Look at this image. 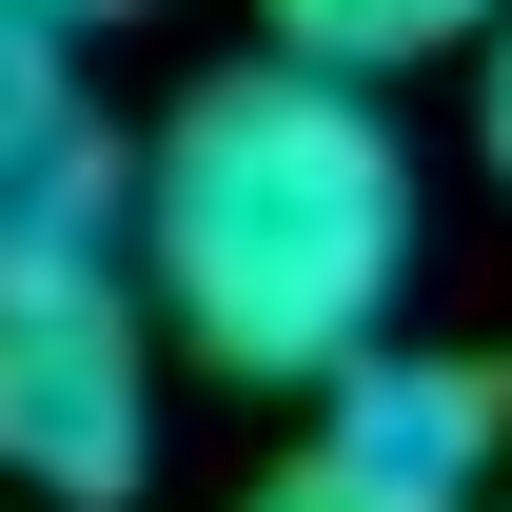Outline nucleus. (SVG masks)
<instances>
[{
	"instance_id": "1",
	"label": "nucleus",
	"mask_w": 512,
	"mask_h": 512,
	"mask_svg": "<svg viewBox=\"0 0 512 512\" xmlns=\"http://www.w3.org/2000/svg\"><path fill=\"white\" fill-rule=\"evenodd\" d=\"M138 276H158V335L217 355V375L296 394V375H355L414 296V138H394L375 79H316V60H217L178 119L138 138Z\"/></svg>"
},
{
	"instance_id": "2",
	"label": "nucleus",
	"mask_w": 512,
	"mask_h": 512,
	"mask_svg": "<svg viewBox=\"0 0 512 512\" xmlns=\"http://www.w3.org/2000/svg\"><path fill=\"white\" fill-rule=\"evenodd\" d=\"M0 493L40 512H138L158 493V335L119 276L0 296Z\"/></svg>"
},
{
	"instance_id": "3",
	"label": "nucleus",
	"mask_w": 512,
	"mask_h": 512,
	"mask_svg": "<svg viewBox=\"0 0 512 512\" xmlns=\"http://www.w3.org/2000/svg\"><path fill=\"white\" fill-rule=\"evenodd\" d=\"M138 237V138L60 40H0V296H79Z\"/></svg>"
},
{
	"instance_id": "4",
	"label": "nucleus",
	"mask_w": 512,
	"mask_h": 512,
	"mask_svg": "<svg viewBox=\"0 0 512 512\" xmlns=\"http://www.w3.org/2000/svg\"><path fill=\"white\" fill-rule=\"evenodd\" d=\"M335 394V473H355V493H394V512H473V473H493V434H512V375L493 355H355V375H316Z\"/></svg>"
},
{
	"instance_id": "5",
	"label": "nucleus",
	"mask_w": 512,
	"mask_h": 512,
	"mask_svg": "<svg viewBox=\"0 0 512 512\" xmlns=\"http://www.w3.org/2000/svg\"><path fill=\"white\" fill-rule=\"evenodd\" d=\"M276 20V60H316V79H414V60H473L512 0H256Z\"/></svg>"
},
{
	"instance_id": "6",
	"label": "nucleus",
	"mask_w": 512,
	"mask_h": 512,
	"mask_svg": "<svg viewBox=\"0 0 512 512\" xmlns=\"http://www.w3.org/2000/svg\"><path fill=\"white\" fill-rule=\"evenodd\" d=\"M473 158H493V178H512V20H493V40H473Z\"/></svg>"
},
{
	"instance_id": "7",
	"label": "nucleus",
	"mask_w": 512,
	"mask_h": 512,
	"mask_svg": "<svg viewBox=\"0 0 512 512\" xmlns=\"http://www.w3.org/2000/svg\"><path fill=\"white\" fill-rule=\"evenodd\" d=\"M256 512H394V493H355L335 453H296V473H276V493H256Z\"/></svg>"
},
{
	"instance_id": "8",
	"label": "nucleus",
	"mask_w": 512,
	"mask_h": 512,
	"mask_svg": "<svg viewBox=\"0 0 512 512\" xmlns=\"http://www.w3.org/2000/svg\"><path fill=\"white\" fill-rule=\"evenodd\" d=\"M40 40H99V20H158V0H20Z\"/></svg>"
},
{
	"instance_id": "9",
	"label": "nucleus",
	"mask_w": 512,
	"mask_h": 512,
	"mask_svg": "<svg viewBox=\"0 0 512 512\" xmlns=\"http://www.w3.org/2000/svg\"><path fill=\"white\" fill-rule=\"evenodd\" d=\"M0 40H40V20H20V0H0Z\"/></svg>"
}]
</instances>
